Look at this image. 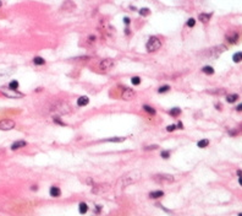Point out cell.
Here are the masks:
<instances>
[{"instance_id": "obj_1", "label": "cell", "mask_w": 242, "mask_h": 216, "mask_svg": "<svg viewBox=\"0 0 242 216\" xmlns=\"http://www.w3.org/2000/svg\"><path fill=\"white\" fill-rule=\"evenodd\" d=\"M50 111L55 113H60V114H67V113L71 112V107L66 102H55L50 107Z\"/></svg>"}, {"instance_id": "obj_2", "label": "cell", "mask_w": 242, "mask_h": 216, "mask_svg": "<svg viewBox=\"0 0 242 216\" xmlns=\"http://www.w3.org/2000/svg\"><path fill=\"white\" fill-rule=\"evenodd\" d=\"M139 177H141V173L138 172V171H133V172L129 173L127 176H125L124 178L121 179V185L122 187H127L130 184H132V183H136Z\"/></svg>"}, {"instance_id": "obj_3", "label": "cell", "mask_w": 242, "mask_h": 216, "mask_svg": "<svg viewBox=\"0 0 242 216\" xmlns=\"http://www.w3.org/2000/svg\"><path fill=\"white\" fill-rule=\"evenodd\" d=\"M160 47H162V42H160V39H159L158 37H150L148 39V42H147V44H146V48H147V51H148V52H155V51H158Z\"/></svg>"}, {"instance_id": "obj_4", "label": "cell", "mask_w": 242, "mask_h": 216, "mask_svg": "<svg viewBox=\"0 0 242 216\" xmlns=\"http://www.w3.org/2000/svg\"><path fill=\"white\" fill-rule=\"evenodd\" d=\"M154 181L158 183H171L175 181V178L171 174H157L154 176Z\"/></svg>"}, {"instance_id": "obj_5", "label": "cell", "mask_w": 242, "mask_h": 216, "mask_svg": "<svg viewBox=\"0 0 242 216\" xmlns=\"http://www.w3.org/2000/svg\"><path fill=\"white\" fill-rule=\"evenodd\" d=\"M15 128V122L11 119L0 120V130H11Z\"/></svg>"}, {"instance_id": "obj_6", "label": "cell", "mask_w": 242, "mask_h": 216, "mask_svg": "<svg viewBox=\"0 0 242 216\" xmlns=\"http://www.w3.org/2000/svg\"><path fill=\"white\" fill-rule=\"evenodd\" d=\"M113 66H114V62L111 59H103L99 63V69L103 71H109Z\"/></svg>"}, {"instance_id": "obj_7", "label": "cell", "mask_w": 242, "mask_h": 216, "mask_svg": "<svg viewBox=\"0 0 242 216\" xmlns=\"http://www.w3.org/2000/svg\"><path fill=\"white\" fill-rule=\"evenodd\" d=\"M133 97H135V91H133V90L125 87L124 92H122V95H121V98L125 100V101H130V100H132Z\"/></svg>"}, {"instance_id": "obj_8", "label": "cell", "mask_w": 242, "mask_h": 216, "mask_svg": "<svg viewBox=\"0 0 242 216\" xmlns=\"http://www.w3.org/2000/svg\"><path fill=\"white\" fill-rule=\"evenodd\" d=\"M225 49H226V48H225L224 46H219V47H216V48H210V49H209L206 54H208V55H214V56H216V55H219L221 52H224Z\"/></svg>"}, {"instance_id": "obj_9", "label": "cell", "mask_w": 242, "mask_h": 216, "mask_svg": "<svg viewBox=\"0 0 242 216\" xmlns=\"http://www.w3.org/2000/svg\"><path fill=\"white\" fill-rule=\"evenodd\" d=\"M94 188H92V193H102V191H106L109 189V185L108 184H99V185H93Z\"/></svg>"}, {"instance_id": "obj_10", "label": "cell", "mask_w": 242, "mask_h": 216, "mask_svg": "<svg viewBox=\"0 0 242 216\" xmlns=\"http://www.w3.org/2000/svg\"><path fill=\"white\" fill-rule=\"evenodd\" d=\"M49 194H50V197H53V198H59L61 195V190H60L59 187L53 185L50 188V190H49Z\"/></svg>"}, {"instance_id": "obj_11", "label": "cell", "mask_w": 242, "mask_h": 216, "mask_svg": "<svg viewBox=\"0 0 242 216\" xmlns=\"http://www.w3.org/2000/svg\"><path fill=\"white\" fill-rule=\"evenodd\" d=\"M89 103V98L87 96H81L77 98V106L78 107H84V106H87Z\"/></svg>"}, {"instance_id": "obj_12", "label": "cell", "mask_w": 242, "mask_h": 216, "mask_svg": "<svg viewBox=\"0 0 242 216\" xmlns=\"http://www.w3.org/2000/svg\"><path fill=\"white\" fill-rule=\"evenodd\" d=\"M26 145H27V142L24 140H18V141H16V142H14V144L11 145V150H18L21 148H24Z\"/></svg>"}, {"instance_id": "obj_13", "label": "cell", "mask_w": 242, "mask_h": 216, "mask_svg": "<svg viewBox=\"0 0 242 216\" xmlns=\"http://www.w3.org/2000/svg\"><path fill=\"white\" fill-rule=\"evenodd\" d=\"M162 197H164V191H162V190H154V191H152V193H149V198H152V199H158Z\"/></svg>"}, {"instance_id": "obj_14", "label": "cell", "mask_w": 242, "mask_h": 216, "mask_svg": "<svg viewBox=\"0 0 242 216\" xmlns=\"http://www.w3.org/2000/svg\"><path fill=\"white\" fill-rule=\"evenodd\" d=\"M226 39H227L230 43H236L237 39H239V35L235 33V32H232V33H230V35L226 36Z\"/></svg>"}, {"instance_id": "obj_15", "label": "cell", "mask_w": 242, "mask_h": 216, "mask_svg": "<svg viewBox=\"0 0 242 216\" xmlns=\"http://www.w3.org/2000/svg\"><path fill=\"white\" fill-rule=\"evenodd\" d=\"M75 7H76V5L71 1V0H67V1L63 5V9H65V10H73Z\"/></svg>"}, {"instance_id": "obj_16", "label": "cell", "mask_w": 242, "mask_h": 216, "mask_svg": "<svg viewBox=\"0 0 242 216\" xmlns=\"http://www.w3.org/2000/svg\"><path fill=\"white\" fill-rule=\"evenodd\" d=\"M209 145V140L208 139H202V140H199L198 142H197V146L200 149H204V148H207V146Z\"/></svg>"}, {"instance_id": "obj_17", "label": "cell", "mask_w": 242, "mask_h": 216, "mask_svg": "<svg viewBox=\"0 0 242 216\" xmlns=\"http://www.w3.org/2000/svg\"><path fill=\"white\" fill-rule=\"evenodd\" d=\"M17 88H18V81L12 80L9 84V90H11V91H17Z\"/></svg>"}, {"instance_id": "obj_18", "label": "cell", "mask_w": 242, "mask_h": 216, "mask_svg": "<svg viewBox=\"0 0 242 216\" xmlns=\"http://www.w3.org/2000/svg\"><path fill=\"white\" fill-rule=\"evenodd\" d=\"M78 211H80V214H86L88 211V205L86 203H81L78 206Z\"/></svg>"}, {"instance_id": "obj_19", "label": "cell", "mask_w": 242, "mask_h": 216, "mask_svg": "<svg viewBox=\"0 0 242 216\" xmlns=\"http://www.w3.org/2000/svg\"><path fill=\"white\" fill-rule=\"evenodd\" d=\"M210 17H212V14H200L198 19H199L202 22H208Z\"/></svg>"}, {"instance_id": "obj_20", "label": "cell", "mask_w": 242, "mask_h": 216, "mask_svg": "<svg viewBox=\"0 0 242 216\" xmlns=\"http://www.w3.org/2000/svg\"><path fill=\"white\" fill-rule=\"evenodd\" d=\"M232 60H233L235 63H240L241 60H242V52L235 53V54H233V56H232Z\"/></svg>"}, {"instance_id": "obj_21", "label": "cell", "mask_w": 242, "mask_h": 216, "mask_svg": "<svg viewBox=\"0 0 242 216\" xmlns=\"http://www.w3.org/2000/svg\"><path fill=\"white\" fill-rule=\"evenodd\" d=\"M170 114L173 116V117H179L180 114H181V109L177 108V107H175V108H173L170 111Z\"/></svg>"}, {"instance_id": "obj_22", "label": "cell", "mask_w": 242, "mask_h": 216, "mask_svg": "<svg viewBox=\"0 0 242 216\" xmlns=\"http://www.w3.org/2000/svg\"><path fill=\"white\" fill-rule=\"evenodd\" d=\"M33 63L36 65H44V64H45V60H44L43 58H40V56H36V58L33 59Z\"/></svg>"}, {"instance_id": "obj_23", "label": "cell", "mask_w": 242, "mask_h": 216, "mask_svg": "<svg viewBox=\"0 0 242 216\" xmlns=\"http://www.w3.org/2000/svg\"><path fill=\"white\" fill-rule=\"evenodd\" d=\"M203 72L204 74H207V75H212V74H214V69H213L212 66H204L203 69Z\"/></svg>"}, {"instance_id": "obj_24", "label": "cell", "mask_w": 242, "mask_h": 216, "mask_svg": "<svg viewBox=\"0 0 242 216\" xmlns=\"http://www.w3.org/2000/svg\"><path fill=\"white\" fill-rule=\"evenodd\" d=\"M126 138H121V136H117V138H110V139H106L105 141H110V142H121L124 141Z\"/></svg>"}, {"instance_id": "obj_25", "label": "cell", "mask_w": 242, "mask_h": 216, "mask_svg": "<svg viewBox=\"0 0 242 216\" xmlns=\"http://www.w3.org/2000/svg\"><path fill=\"white\" fill-rule=\"evenodd\" d=\"M237 98H239V96H237V95H229L226 97V101L229 102V103H233L235 101H237Z\"/></svg>"}, {"instance_id": "obj_26", "label": "cell", "mask_w": 242, "mask_h": 216, "mask_svg": "<svg viewBox=\"0 0 242 216\" xmlns=\"http://www.w3.org/2000/svg\"><path fill=\"white\" fill-rule=\"evenodd\" d=\"M143 109L147 112V113H149V114H155V109L154 108H152L150 106H143Z\"/></svg>"}, {"instance_id": "obj_27", "label": "cell", "mask_w": 242, "mask_h": 216, "mask_svg": "<svg viewBox=\"0 0 242 216\" xmlns=\"http://www.w3.org/2000/svg\"><path fill=\"white\" fill-rule=\"evenodd\" d=\"M169 90H170V86H169V85H164V86L159 87L158 92H159V93H164V92H167Z\"/></svg>"}, {"instance_id": "obj_28", "label": "cell", "mask_w": 242, "mask_h": 216, "mask_svg": "<svg viewBox=\"0 0 242 216\" xmlns=\"http://www.w3.org/2000/svg\"><path fill=\"white\" fill-rule=\"evenodd\" d=\"M131 82H132L133 85H136V86H137V85L141 84V79H139L138 76H133L132 79H131Z\"/></svg>"}, {"instance_id": "obj_29", "label": "cell", "mask_w": 242, "mask_h": 216, "mask_svg": "<svg viewBox=\"0 0 242 216\" xmlns=\"http://www.w3.org/2000/svg\"><path fill=\"white\" fill-rule=\"evenodd\" d=\"M139 14H141L142 16H148V15L150 14V11H149V9L144 7V9H141V10H139Z\"/></svg>"}, {"instance_id": "obj_30", "label": "cell", "mask_w": 242, "mask_h": 216, "mask_svg": "<svg viewBox=\"0 0 242 216\" xmlns=\"http://www.w3.org/2000/svg\"><path fill=\"white\" fill-rule=\"evenodd\" d=\"M195 25H196V20H195V19H188L187 26H188V27H193Z\"/></svg>"}, {"instance_id": "obj_31", "label": "cell", "mask_w": 242, "mask_h": 216, "mask_svg": "<svg viewBox=\"0 0 242 216\" xmlns=\"http://www.w3.org/2000/svg\"><path fill=\"white\" fill-rule=\"evenodd\" d=\"M162 157L163 158H169L170 157V151H162Z\"/></svg>"}, {"instance_id": "obj_32", "label": "cell", "mask_w": 242, "mask_h": 216, "mask_svg": "<svg viewBox=\"0 0 242 216\" xmlns=\"http://www.w3.org/2000/svg\"><path fill=\"white\" fill-rule=\"evenodd\" d=\"M175 129H176V125H175V124H171V125H167V127H166V130H167V132H174Z\"/></svg>"}, {"instance_id": "obj_33", "label": "cell", "mask_w": 242, "mask_h": 216, "mask_svg": "<svg viewBox=\"0 0 242 216\" xmlns=\"http://www.w3.org/2000/svg\"><path fill=\"white\" fill-rule=\"evenodd\" d=\"M54 122H55V123H58V124H60V125H64V123L60 120L59 117H54Z\"/></svg>"}, {"instance_id": "obj_34", "label": "cell", "mask_w": 242, "mask_h": 216, "mask_svg": "<svg viewBox=\"0 0 242 216\" xmlns=\"http://www.w3.org/2000/svg\"><path fill=\"white\" fill-rule=\"evenodd\" d=\"M155 149H158V145H150L146 148V150H155Z\"/></svg>"}, {"instance_id": "obj_35", "label": "cell", "mask_w": 242, "mask_h": 216, "mask_svg": "<svg viewBox=\"0 0 242 216\" xmlns=\"http://www.w3.org/2000/svg\"><path fill=\"white\" fill-rule=\"evenodd\" d=\"M124 21H125L126 25H129V23H130V19H129V17H125V19H124Z\"/></svg>"}, {"instance_id": "obj_36", "label": "cell", "mask_w": 242, "mask_h": 216, "mask_svg": "<svg viewBox=\"0 0 242 216\" xmlns=\"http://www.w3.org/2000/svg\"><path fill=\"white\" fill-rule=\"evenodd\" d=\"M177 127H179V129H183V125H182L181 122H179V123H177Z\"/></svg>"}, {"instance_id": "obj_37", "label": "cell", "mask_w": 242, "mask_h": 216, "mask_svg": "<svg viewBox=\"0 0 242 216\" xmlns=\"http://www.w3.org/2000/svg\"><path fill=\"white\" fill-rule=\"evenodd\" d=\"M236 109H237V111H242V103L237 106V107H236Z\"/></svg>"}, {"instance_id": "obj_38", "label": "cell", "mask_w": 242, "mask_h": 216, "mask_svg": "<svg viewBox=\"0 0 242 216\" xmlns=\"http://www.w3.org/2000/svg\"><path fill=\"white\" fill-rule=\"evenodd\" d=\"M239 183L242 185V176H240V177H239Z\"/></svg>"}, {"instance_id": "obj_39", "label": "cell", "mask_w": 242, "mask_h": 216, "mask_svg": "<svg viewBox=\"0 0 242 216\" xmlns=\"http://www.w3.org/2000/svg\"><path fill=\"white\" fill-rule=\"evenodd\" d=\"M37 189H38V188H37V185H33V187H32V190H37Z\"/></svg>"}, {"instance_id": "obj_40", "label": "cell", "mask_w": 242, "mask_h": 216, "mask_svg": "<svg viewBox=\"0 0 242 216\" xmlns=\"http://www.w3.org/2000/svg\"><path fill=\"white\" fill-rule=\"evenodd\" d=\"M239 216H242V214H239Z\"/></svg>"}, {"instance_id": "obj_41", "label": "cell", "mask_w": 242, "mask_h": 216, "mask_svg": "<svg viewBox=\"0 0 242 216\" xmlns=\"http://www.w3.org/2000/svg\"><path fill=\"white\" fill-rule=\"evenodd\" d=\"M0 6H1V1H0Z\"/></svg>"}]
</instances>
